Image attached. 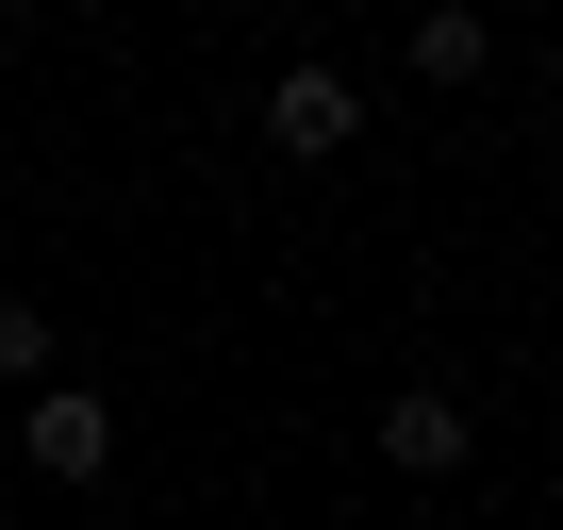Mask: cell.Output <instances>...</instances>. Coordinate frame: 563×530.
Returning <instances> with one entry per match:
<instances>
[{
  "label": "cell",
  "instance_id": "cell-5",
  "mask_svg": "<svg viewBox=\"0 0 563 530\" xmlns=\"http://www.w3.org/2000/svg\"><path fill=\"white\" fill-rule=\"evenodd\" d=\"M0 382H51V316L34 299H0Z\"/></svg>",
  "mask_w": 563,
  "mask_h": 530
},
{
  "label": "cell",
  "instance_id": "cell-4",
  "mask_svg": "<svg viewBox=\"0 0 563 530\" xmlns=\"http://www.w3.org/2000/svg\"><path fill=\"white\" fill-rule=\"evenodd\" d=\"M481 51H497L481 18H415V67H431V84H481Z\"/></svg>",
  "mask_w": 563,
  "mask_h": 530
},
{
  "label": "cell",
  "instance_id": "cell-3",
  "mask_svg": "<svg viewBox=\"0 0 563 530\" xmlns=\"http://www.w3.org/2000/svg\"><path fill=\"white\" fill-rule=\"evenodd\" d=\"M18 448H34V481H100V464H117V398H100V382H51V398L18 415Z\"/></svg>",
  "mask_w": 563,
  "mask_h": 530
},
{
  "label": "cell",
  "instance_id": "cell-1",
  "mask_svg": "<svg viewBox=\"0 0 563 530\" xmlns=\"http://www.w3.org/2000/svg\"><path fill=\"white\" fill-rule=\"evenodd\" d=\"M349 133H365L349 67H282V84H265V150H282V166H332Z\"/></svg>",
  "mask_w": 563,
  "mask_h": 530
},
{
  "label": "cell",
  "instance_id": "cell-2",
  "mask_svg": "<svg viewBox=\"0 0 563 530\" xmlns=\"http://www.w3.org/2000/svg\"><path fill=\"white\" fill-rule=\"evenodd\" d=\"M464 448H481V398H464V382H398V398H382V464H415V481H448Z\"/></svg>",
  "mask_w": 563,
  "mask_h": 530
}]
</instances>
